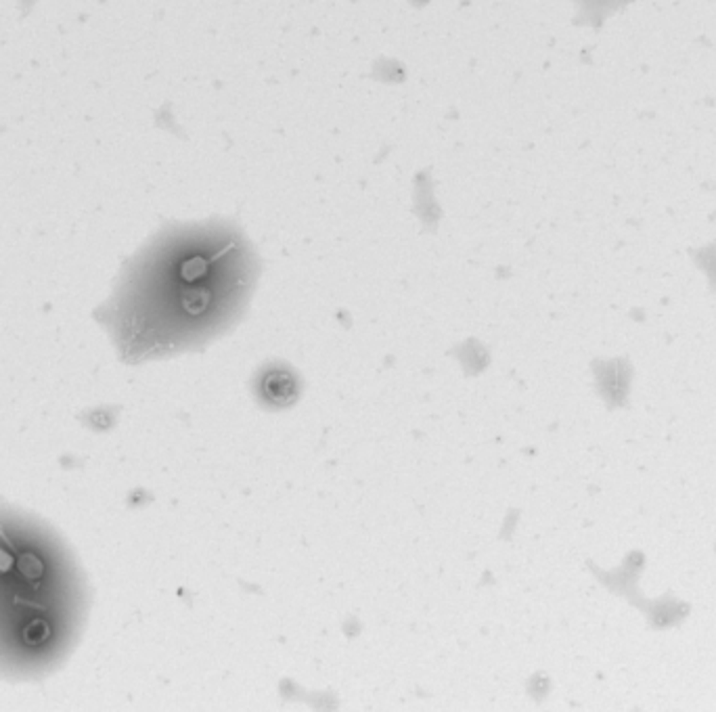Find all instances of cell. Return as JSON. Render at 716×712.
<instances>
[{
    "mask_svg": "<svg viewBox=\"0 0 716 712\" xmlns=\"http://www.w3.org/2000/svg\"><path fill=\"white\" fill-rule=\"evenodd\" d=\"M209 300H211V296L205 288H189V290L180 292V306L193 317L203 315L209 306Z\"/></svg>",
    "mask_w": 716,
    "mask_h": 712,
    "instance_id": "3",
    "label": "cell"
},
{
    "mask_svg": "<svg viewBox=\"0 0 716 712\" xmlns=\"http://www.w3.org/2000/svg\"><path fill=\"white\" fill-rule=\"evenodd\" d=\"M71 581L50 541L0 524V662L34 668L63 650L80 610Z\"/></svg>",
    "mask_w": 716,
    "mask_h": 712,
    "instance_id": "1",
    "label": "cell"
},
{
    "mask_svg": "<svg viewBox=\"0 0 716 712\" xmlns=\"http://www.w3.org/2000/svg\"><path fill=\"white\" fill-rule=\"evenodd\" d=\"M207 268H209V264L203 256H189L178 264V277L185 283H195L207 274Z\"/></svg>",
    "mask_w": 716,
    "mask_h": 712,
    "instance_id": "4",
    "label": "cell"
},
{
    "mask_svg": "<svg viewBox=\"0 0 716 712\" xmlns=\"http://www.w3.org/2000/svg\"><path fill=\"white\" fill-rule=\"evenodd\" d=\"M262 390L266 394L268 400L272 402H290L294 398L296 392V384L292 380L290 373L285 371H270L264 382H262Z\"/></svg>",
    "mask_w": 716,
    "mask_h": 712,
    "instance_id": "2",
    "label": "cell"
}]
</instances>
